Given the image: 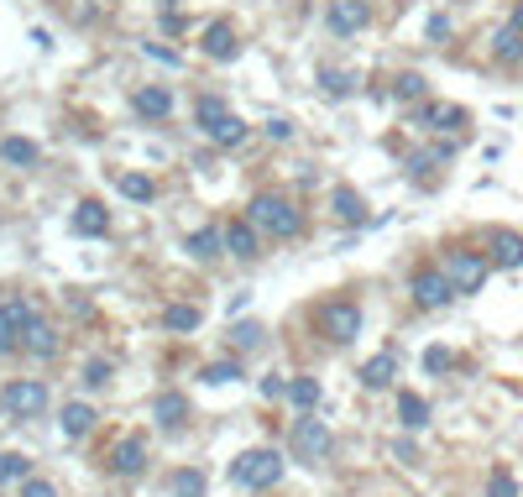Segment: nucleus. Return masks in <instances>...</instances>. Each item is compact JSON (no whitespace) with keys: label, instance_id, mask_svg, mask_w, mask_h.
I'll return each mask as SVG.
<instances>
[{"label":"nucleus","instance_id":"1","mask_svg":"<svg viewBox=\"0 0 523 497\" xmlns=\"http://www.w3.org/2000/svg\"><path fill=\"white\" fill-rule=\"evenodd\" d=\"M246 220H252L262 236H272V241H293V236H304V210L293 205L288 194H257L252 205H246Z\"/></svg>","mask_w":523,"mask_h":497},{"label":"nucleus","instance_id":"2","mask_svg":"<svg viewBox=\"0 0 523 497\" xmlns=\"http://www.w3.org/2000/svg\"><path fill=\"white\" fill-rule=\"evenodd\" d=\"M283 471H288V456H283V450L257 445V450H241V456L231 461V482L246 487V492H272V487L283 482Z\"/></svg>","mask_w":523,"mask_h":497},{"label":"nucleus","instance_id":"3","mask_svg":"<svg viewBox=\"0 0 523 497\" xmlns=\"http://www.w3.org/2000/svg\"><path fill=\"white\" fill-rule=\"evenodd\" d=\"M288 456L299 461V466H325L335 456L330 424L314 419V414H299V419H293V429H288Z\"/></svg>","mask_w":523,"mask_h":497},{"label":"nucleus","instance_id":"4","mask_svg":"<svg viewBox=\"0 0 523 497\" xmlns=\"http://www.w3.org/2000/svg\"><path fill=\"white\" fill-rule=\"evenodd\" d=\"M314 325H320V335L330 346H351L361 325H367V314H361L356 299H325L320 309H314Z\"/></svg>","mask_w":523,"mask_h":497},{"label":"nucleus","instance_id":"5","mask_svg":"<svg viewBox=\"0 0 523 497\" xmlns=\"http://www.w3.org/2000/svg\"><path fill=\"white\" fill-rule=\"evenodd\" d=\"M440 267H445V278L456 283L461 299H466V293H482L487 278H492V257L487 252H471V246H450V252L440 257Z\"/></svg>","mask_w":523,"mask_h":497},{"label":"nucleus","instance_id":"6","mask_svg":"<svg viewBox=\"0 0 523 497\" xmlns=\"http://www.w3.org/2000/svg\"><path fill=\"white\" fill-rule=\"evenodd\" d=\"M48 382H37V377H11L6 388H0V409H6V419H42L48 414Z\"/></svg>","mask_w":523,"mask_h":497},{"label":"nucleus","instance_id":"7","mask_svg":"<svg viewBox=\"0 0 523 497\" xmlns=\"http://www.w3.org/2000/svg\"><path fill=\"white\" fill-rule=\"evenodd\" d=\"M37 304L21 299V293H11V299H0V356H16L21 346H27V335L37 325Z\"/></svg>","mask_w":523,"mask_h":497},{"label":"nucleus","instance_id":"8","mask_svg":"<svg viewBox=\"0 0 523 497\" xmlns=\"http://www.w3.org/2000/svg\"><path fill=\"white\" fill-rule=\"evenodd\" d=\"M408 293H414V309H445L450 299H461L456 293V283L445 278V267H419L414 278H408Z\"/></svg>","mask_w":523,"mask_h":497},{"label":"nucleus","instance_id":"9","mask_svg":"<svg viewBox=\"0 0 523 497\" xmlns=\"http://www.w3.org/2000/svg\"><path fill=\"white\" fill-rule=\"evenodd\" d=\"M325 27H330L335 37H356V32L372 27V6H367V0H330Z\"/></svg>","mask_w":523,"mask_h":497},{"label":"nucleus","instance_id":"10","mask_svg":"<svg viewBox=\"0 0 523 497\" xmlns=\"http://www.w3.org/2000/svg\"><path fill=\"white\" fill-rule=\"evenodd\" d=\"M142 466H147V440L142 435H121L116 440V450H110V456H105V471H110V477H142Z\"/></svg>","mask_w":523,"mask_h":497},{"label":"nucleus","instance_id":"11","mask_svg":"<svg viewBox=\"0 0 523 497\" xmlns=\"http://www.w3.org/2000/svg\"><path fill=\"white\" fill-rule=\"evenodd\" d=\"M487 257H492V267L513 273V267H523V236L513 231V225H492L487 231Z\"/></svg>","mask_w":523,"mask_h":497},{"label":"nucleus","instance_id":"12","mask_svg":"<svg viewBox=\"0 0 523 497\" xmlns=\"http://www.w3.org/2000/svg\"><path fill=\"white\" fill-rule=\"evenodd\" d=\"M225 257H236V262H257L262 257V231L246 215L225 225Z\"/></svg>","mask_w":523,"mask_h":497},{"label":"nucleus","instance_id":"13","mask_svg":"<svg viewBox=\"0 0 523 497\" xmlns=\"http://www.w3.org/2000/svg\"><path fill=\"white\" fill-rule=\"evenodd\" d=\"M356 382L367 393H388L393 382H398V351H377V356H367L361 361V372H356Z\"/></svg>","mask_w":523,"mask_h":497},{"label":"nucleus","instance_id":"14","mask_svg":"<svg viewBox=\"0 0 523 497\" xmlns=\"http://www.w3.org/2000/svg\"><path fill=\"white\" fill-rule=\"evenodd\" d=\"M184 252L199 262V267H215L225 257V225H199V231L184 236Z\"/></svg>","mask_w":523,"mask_h":497},{"label":"nucleus","instance_id":"15","mask_svg":"<svg viewBox=\"0 0 523 497\" xmlns=\"http://www.w3.org/2000/svg\"><path fill=\"white\" fill-rule=\"evenodd\" d=\"M456 157V142H435V147H424V152H414L408 157V173H414V184H435V178L445 173V163Z\"/></svg>","mask_w":523,"mask_h":497},{"label":"nucleus","instance_id":"16","mask_svg":"<svg viewBox=\"0 0 523 497\" xmlns=\"http://www.w3.org/2000/svg\"><path fill=\"white\" fill-rule=\"evenodd\" d=\"M199 48H204V58H210V63H231V58L241 53V37H236L231 21H210V27H204V42H199Z\"/></svg>","mask_w":523,"mask_h":497},{"label":"nucleus","instance_id":"17","mask_svg":"<svg viewBox=\"0 0 523 497\" xmlns=\"http://www.w3.org/2000/svg\"><path fill=\"white\" fill-rule=\"evenodd\" d=\"M68 231L84 236V241H95L110 231V210L100 205V199H84V205H74V215H68Z\"/></svg>","mask_w":523,"mask_h":497},{"label":"nucleus","instance_id":"18","mask_svg":"<svg viewBox=\"0 0 523 497\" xmlns=\"http://www.w3.org/2000/svg\"><path fill=\"white\" fill-rule=\"evenodd\" d=\"M131 110H136L142 121H168V116H173V95H168L163 84H142V89L131 95Z\"/></svg>","mask_w":523,"mask_h":497},{"label":"nucleus","instance_id":"19","mask_svg":"<svg viewBox=\"0 0 523 497\" xmlns=\"http://www.w3.org/2000/svg\"><path fill=\"white\" fill-rule=\"evenodd\" d=\"M152 419H157V429H168V435H173V429H184V419H189V398L184 393H157L152 398Z\"/></svg>","mask_w":523,"mask_h":497},{"label":"nucleus","instance_id":"20","mask_svg":"<svg viewBox=\"0 0 523 497\" xmlns=\"http://www.w3.org/2000/svg\"><path fill=\"white\" fill-rule=\"evenodd\" d=\"M330 215H335L340 225H361V220H367V199H361L351 184H335V189H330Z\"/></svg>","mask_w":523,"mask_h":497},{"label":"nucleus","instance_id":"21","mask_svg":"<svg viewBox=\"0 0 523 497\" xmlns=\"http://www.w3.org/2000/svg\"><path fill=\"white\" fill-rule=\"evenodd\" d=\"M58 325L48 320V314H37V325H32V335H27V346H21V351H27L32 361H53L58 356Z\"/></svg>","mask_w":523,"mask_h":497},{"label":"nucleus","instance_id":"22","mask_svg":"<svg viewBox=\"0 0 523 497\" xmlns=\"http://www.w3.org/2000/svg\"><path fill=\"white\" fill-rule=\"evenodd\" d=\"M414 121L429 126V131H461L471 116H466L461 105H419V110H414Z\"/></svg>","mask_w":523,"mask_h":497},{"label":"nucleus","instance_id":"23","mask_svg":"<svg viewBox=\"0 0 523 497\" xmlns=\"http://www.w3.org/2000/svg\"><path fill=\"white\" fill-rule=\"evenodd\" d=\"M95 403H84V398H74V403H63V440H84L89 435V429H95Z\"/></svg>","mask_w":523,"mask_h":497},{"label":"nucleus","instance_id":"24","mask_svg":"<svg viewBox=\"0 0 523 497\" xmlns=\"http://www.w3.org/2000/svg\"><path fill=\"white\" fill-rule=\"evenodd\" d=\"M492 58L503 63V69H518V63H523V32L503 21V27L492 32Z\"/></svg>","mask_w":523,"mask_h":497},{"label":"nucleus","instance_id":"25","mask_svg":"<svg viewBox=\"0 0 523 497\" xmlns=\"http://www.w3.org/2000/svg\"><path fill=\"white\" fill-rule=\"evenodd\" d=\"M231 116H236V110L225 105L220 95H199V100H194V126L204 131V137H210L215 126H225V121H231Z\"/></svg>","mask_w":523,"mask_h":497},{"label":"nucleus","instance_id":"26","mask_svg":"<svg viewBox=\"0 0 523 497\" xmlns=\"http://www.w3.org/2000/svg\"><path fill=\"white\" fill-rule=\"evenodd\" d=\"M37 142L32 137H0V163L6 168H37Z\"/></svg>","mask_w":523,"mask_h":497},{"label":"nucleus","instance_id":"27","mask_svg":"<svg viewBox=\"0 0 523 497\" xmlns=\"http://www.w3.org/2000/svg\"><path fill=\"white\" fill-rule=\"evenodd\" d=\"M163 325H168L173 335H194V330L204 325V309H199V304H168V309H163Z\"/></svg>","mask_w":523,"mask_h":497},{"label":"nucleus","instance_id":"28","mask_svg":"<svg viewBox=\"0 0 523 497\" xmlns=\"http://www.w3.org/2000/svg\"><path fill=\"white\" fill-rule=\"evenodd\" d=\"M288 398H293V409H299V414H314V409H320V377H293L288 382Z\"/></svg>","mask_w":523,"mask_h":497},{"label":"nucleus","instance_id":"29","mask_svg":"<svg viewBox=\"0 0 523 497\" xmlns=\"http://www.w3.org/2000/svg\"><path fill=\"white\" fill-rule=\"evenodd\" d=\"M398 424L403 429H424L429 424V398H419V393H398Z\"/></svg>","mask_w":523,"mask_h":497},{"label":"nucleus","instance_id":"30","mask_svg":"<svg viewBox=\"0 0 523 497\" xmlns=\"http://www.w3.org/2000/svg\"><path fill=\"white\" fill-rule=\"evenodd\" d=\"M116 189H121V199H131V205H152V199H157V184L147 173H121Z\"/></svg>","mask_w":523,"mask_h":497},{"label":"nucleus","instance_id":"31","mask_svg":"<svg viewBox=\"0 0 523 497\" xmlns=\"http://www.w3.org/2000/svg\"><path fill=\"white\" fill-rule=\"evenodd\" d=\"M168 492L173 497H204V492H210V482H204L199 466H184V471H173V477H168Z\"/></svg>","mask_w":523,"mask_h":497},{"label":"nucleus","instance_id":"32","mask_svg":"<svg viewBox=\"0 0 523 497\" xmlns=\"http://www.w3.org/2000/svg\"><path fill=\"white\" fill-rule=\"evenodd\" d=\"M356 84H361V79H356L351 69H320V89H325L330 100H351Z\"/></svg>","mask_w":523,"mask_h":497},{"label":"nucleus","instance_id":"33","mask_svg":"<svg viewBox=\"0 0 523 497\" xmlns=\"http://www.w3.org/2000/svg\"><path fill=\"white\" fill-rule=\"evenodd\" d=\"M262 341H267V330H262L257 320H241V325H231V346H236L241 356H252V351H262Z\"/></svg>","mask_w":523,"mask_h":497},{"label":"nucleus","instance_id":"34","mask_svg":"<svg viewBox=\"0 0 523 497\" xmlns=\"http://www.w3.org/2000/svg\"><path fill=\"white\" fill-rule=\"evenodd\" d=\"M32 477V456L21 450H0V482H27Z\"/></svg>","mask_w":523,"mask_h":497},{"label":"nucleus","instance_id":"35","mask_svg":"<svg viewBox=\"0 0 523 497\" xmlns=\"http://www.w3.org/2000/svg\"><path fill=\"white\" fill-rule=\"evenodd\" d=\"M424 89H429V79H424V74H414V69L393 74V100H424Z\"/></svg>","mask_w":523,"mask_h":497},{"label":"nucleus","instance_id":"36","mask_svg":"<svg viewBox=\"0 0 523 497\" xmlns=\"http://www.w3.org/2000/svg\"><path fill=\"white\" fill-rule=\"evenodd\" d=\"M241 372H246V367H241V356H231V361H210V367H204L199 377H204V382H215V388H220V382H236Z\"/></svg>","mask_w":523,"mask_h":497},{"label":"nucleus","instance_id":"37","mask_svg":"<svg viewBox=\"0 0 523 497\" xmlns=\"http://www.w3.org/2000/svg\"><path fill=\"white\" fill-rule=\"evenodd\" d=\"M210 142H215V147H241V142H246V121H241V116H231L225 126H215V131H210Z\"/></svg>","mask_w":523,"mask_h":497},{"label":"nucleus","instance_id":"38","mask_svg":"<svg viewBox=\"0 0 523 497\" xmlns=\"http://www.w3.org/2000/svg\"><path fill=\"white\" fill-rule=\"evenodd\" d=\"M487 497H518V482H513V471H508V466H492V477H487Z\"/></svg>","mask_w":523,"mask_h":497},{"label":"nucleus","instance_id":"39","mask_svg":"<svg viewBox=\"0 0 523 497\" xmlns=\"http://www.w3.org/2000/svg\"><path fill=\"white\" fill-rule=\"evenodd\" d=\"M110 377H116V367H110V361H89V367H84V388L100 393V388H110Z\"/></svg>","mask_w":523,"mask_h":497},{"label":"nucleus","instance_id":"40","mask_svg":"<svg viewBox=\"0 0 523 497\" xmlns=\"http://www.w3.org/2000/svg\"><path fill=\"white\" fill-rule=\"evenodd\" d=\"M450 361H456V356H450L445 346H429V351H424V372L440 377V372H450Z\"/></svg>","mask_w":523,"mask_h":497},{"label":"nucleus","instance_id":"41","mask_svg":"<svg viewBox=\"0 0 523 497\" xmlns=\"http://www.w3.org/2000/svg\"><path fill=\"white\" fill-rule=\"evenodd\" d=\"M21 497H63L48 477H27V482H21Z\"/></svg>","mask_w":523,"mask_h":497},{"label":"nucleus","instance_id":"42","mask_svg":"<svg viewBox=\"0 0 523 497\" xmlns=\"http://www.w3.org/2000/svg\"><path fill=\"white\" fill-rule=\"evenodd\" d=\"M262 131H267L272 142H288V137H293V121H288V116H272V121H267Z\"/></svg>","mask_w":523,"mask_h":497},{"label":"nucleus","instance_id":"43","mask_svg":"<svg viewBox=\"0 0 523 497\" xmlns=\"http://www.w3.org/2000/svg\"><path fill=\"white\" fill-rule=\"evenodd\" d=\"M262 398H272V403L288 398V382H283V377H262Z\"/></svg>","mask_w":523,"mask_h":497},{"label":"nucleus","instance_id":"44","mask_svg":"<svg viewBox=\"0 0 523 497\" xmlns=\"http://www.w3.org/2000/svg\"><path fill=\"white\" fill-rule=\"evenodd\" d=\"M429 37L445 42V37H450V16H429Z\"/></svg>","mask_w":523,"mask_h":497},{"label":"nucleus","instance_id":"45","mask_svg":"<svg viewBox=\"0 0 523 497\" xmlns=\"http://www.w3.org/2000/svg\"><path fill=\"white\" fill-rule=\"evenodd\" d=\"M508 27H518V32H523V0H518V6L508 11Z\"/></svg>","mask_w":523,"mask_h":497},{"label":"nucleus","instance_id":"46","mask_svg":"<svg viewBox=\"0 0 523 497\" xmlns=\"http://www.w3.org/2000/svg\"><path fill=\"white\" fill-rule=\"evenodd\" d=\"M0 419H6V409H0Z\"/></svg>","mask_w":523,"mask_h":497}]
</instances>
